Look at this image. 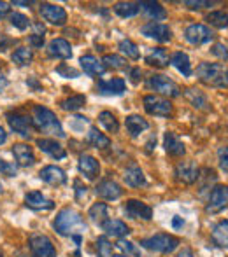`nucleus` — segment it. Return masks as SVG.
Segmentation results:
<instances>
[{"label": "nucleus", "instance_id": "a19ab883", "mask_svg": "<svg viewBox=\"0 0 228 257\" xmlns=\"http://www.w3.org/2000/svg\"><path fill=\"white\" fill-rule=\"evenodd\" d=\"M119 49H121V53L126 54V58H130V60H139V56H140L139 48H137L132 41H128V39L119 42Z\"/></svg>", "mask_w": 228, "mask_h": 257}, {"label": "nucleus", "instance_id": "9b49d317", "mask_svg": "<svg viewBox=\"0 0 228 257\" xmlns=\"http://www.w3.org/2000/svg\"><path fill=\"white\" fill-rule=\"evenodd\" d=\"M39 13H41V16L44 18L46 21H49L51 25H56V27H63L65 21H67V13H65V9L60 6H55V4H41Z\"/></svg>", "mask_w": 228, "mask_h": 257}, {"label": "nucleus", "instance_id": "49530a36", "mask_svg": "<svg viewBox=\"0 0 228 257\" xmlns=\"http://www.w3.org/2000/svg\"><path fill=\"white\" fill-rule=\"evenodd\" d=\"M0 173L6 177H14L16 175V166L13 163L6 161V159H0Z\"/></svg>", "mask_w": 228, "mask_h": 257}, {"label": "nucleus", "instance_id": "de8ad7c7", "mask_svg": "<svg viewBox=\"0 0 228 257\" xmlns=\"http://www.w3.org/2000/svg\"><path fill=\"white\" fill-rule=\"evenodd\" d=\"M218 163L219 168L228 173V147H219L218 149Z\"/></svg>", "mask_w": 228, "mask_h": 257}, {"label": "nucleus", "instance_id": "f3484780", "mask_svg": "<svg viewBox=\"0 0 228 257\" xmlns=\"http://www.w3.org/2000/svg\"><path fill=\"white\" fill-rule=\"evenodd\" d=\"M78 168H79V172H81L83 175H85L86 179H90V180H95L97 175L100 173L99 161H97V159L93 158V156H90V154H83L81 158H79Z\"/></svg>", "mask_w": 228, "mask_h": 257}, {"label": "nucleus", "instance_id": "a18cd8bd", "mask_svg": "<svg viewBox=\"0 0 228 257\" xmlns=\"http://www.w3.org/2000/svg\"><path fill=\"white\" fill-rule=\"evenodd\" d=\"M119 248H121L123 252H126V254H130L132 257H140V250L135 247L133 243H130V241H125V240H119Z\"/></svg>", "mask_w": 228, "mask_h": 257}, {"label": "nucleus", "instance_id": "13d9d810", "mask_svg": "<svg viewBox=\"0 0 228 257\" xmlns=\"http://www.w3.org/2000/svg\"><path fill=\"white\" fill-rule=\"evenodd\" d=\"M27 84H28V86H32V88H34V89H37V91H39V89H41V84H39L37 79H35V77H30V79H28Z\"/></svg>", "mask_w": 228, "mask_h": 257}, {"label": "nucleus", "instance_id": "a211bd4d", "mask_svg": "<svg viewBox=\"0 0 228 257\" xmlns=\"http://www.w3.org/2000/svg\"><path fill=\"white\" fill-rule=\"evenodd\" d=\"M97 194H99L100 198H104V200H118V198H121L123 194V189L119 187V184H116L114 180H102V182L97 186Z\"/></svg>", "mask_w": 228, "mask_h": 257}, {"label": "nucleus", "instance_id": "338daca9", "mask_svg": "<svg viewBox=\"0 0 228 257\" xmlns=\"http://www.w3.org/2000/svg\"><path fill=\"white\" fill-rule=\"evenodd\" d=\"M0 257H4V252L2 250H0Z\"/></svg>", "mask_w": 228, "mask_h": 257}, {"label": "nucleus", "instance_id": "4be33fe9", "mask_svg": "<svg viewBox=\"0 0 228 257\" xmlns=\"http://www.w3.org/2000/svg\"><path fill=\"white\" fill-rule=\"evenodd\" d=\"M79 63H81V68L85 70V74L93 75V77H97V75H102L104 72H106V67H104L102 61H99L95 56H92V54L81 56Z\"/></svg>", "mask_w": 228, "mask_h": 257}, {"label": "nucleus", "instance_id": "4468645a", "mask_svg": "<svg viewBox=\"0 0 228 257\" xmlns=\"http://www.w3.org/2000/svg\"><path fill=\"white\" fill-rule=\"evenodd\" d=\"M7 122L16 133H20L21 137L28 139L32 132V119H28V115L23 114H7Z\"/></svg>", "mask_w": 228, "mask_h": 257}, {"label": "nucleus", "instance_id": "774afa93", "mask_svg": "<svg viewBox=\"0 0 228 257\" xmlns=\"http://www.w3.org/2000/svg\"><path fill=\"white\" fill-rule=\"evenodd\" d=\"M113 257H125V255H113Z\"/></svg>", "mask_w": 228, "mask_h": 257}, {"label": "nucleus", "instance_id": "7c9ffc66", "mask_svg": "<svg viewBox=\"0 0 228 257\" xmlns=\"http://www.w3.org/2000/svg\"><path fill=\"white\" fill-rule=\"evenodd\" d=\"M146 63L151 67H167L169 54L164 48H153L146 54Z\"/></svg>", "mask_w": 228, "mask_h": 257}, {"label": "nucleus", "instance_id": "ddd939ff", "mask_svg": "<svg viewBox=\"0 0 228 257\" xmlns=\"http://www.w3.org/2000/svg\"><path fill=\"white\" fill-rule=\"evenodd\" d=\"M125 213L132 219H142V220H149L153 217V210L149 205L142 203L139 200H128L125 205Z\"/></svg>", "mask_w": 228, "mask_h": 257}, {"label": "nucleus", "instance_id": "5fc2aeb1", "mask_svg": "<svg viewBox=\"0 0 228 257\" xmlns=\"http://www.w3.org/2000/svg\"><path fill=\"white\" fill-rule=\"evenodd\" d=\"M140 75H142L140 68H132V70H130V77H132V82H135V84L140 81Z\"/></svg>", "mask_w": 228, "mask_h": 257}, {"label": "nucleus", "instance_id": "c03bdc74", "mask_svg": "<svg viewBox=\"0 0 228 257\" xmlns=\"http://www.w3.org/2000/svg\"><path fill=\"white\" fill-rule=\"evenodd\" d=\"M56 74H60L65 79H75L79 77V70H75L74 67H68V65L61 63L60 67H56Z\"/></svg>", "mask_w": 228, "mask_h": 257}, {"label": "nucleus", "instance_id": "ea45409f", "mask_svg": "<svg viewBox=\"0 0 228 257\" xmlns=\"http://www.w3.org/2000/svg\"><path fill=\"white\" fill-rule=\"evenodd\" d=\"M104 67H109V68H114V70H123V68H126V61L123 60L121 56H118V54H106L102 60Z\"/></svg>", "mask_w": 228, "mask_h": 257}, {"label": "nucleus", "instance_id": "39448f33", "mask_svg": "<svg viewBox=\"0 0 228 257\" xmlns=\"http://www.w3.org/2000/svg\"><path fill=\"white\" fill-rule=\"evenodd\" d=\"M184 37L190 44L193 46H204V44H209V42L214 39V34L211 32V28L205 27V25H200V23H195V25H190V27L184 30Z\"/></svg>", "mask_w": 228, "mask_h": 257}, {"label": "nucleus", "instance_id": "cd10ccee", "mask_svg": "<svg viewBox=\"0 0 228 257\" xmlns=\"http://www.w3.org/2000/svg\"><path fill=\"white\" fill-rule=\"evenodd\" d=\"M171 65L177 72H181L184 77H190L191 75V63H190V58H188L186 53H183V51L174 53L171 58Z\"/></svg>", "mask_w": 228, "mask_h": 257}, {"label": "nucleus", "instance_id": "c85d7f7f", "mask_svg": "<svg viewBox=\"0 0 228 257\" xmlns=\"http://www.w3.org/2000/svg\"><path fill=\"white\" fill-rule=\"evenodd\" d=\"M211 238L218 247L228 248V219L221 220V222H218L214 227H212Z\"/></svg>", "mask_w": 228, "mask_h": 257}, {"label": "nucleus", "instance_id": "dca6fc26", "mask_svg": "<svg viewBox=\"0 0 228 257\" xmlns=\"http://www.w3.org/2000/svg\"><path fill=\"white\" fill-rule=\"evenodd\" d=\"M125 89H126V82L119 77H113V79H109V81H99V86H97V91L106 96L123 95Z\"/></svg>", "mask_w": 228, "mask_h": 257}, {"label": "nucleus", "instance_id": "e433bc0d", "mask_svg": "<svg viewBox=\"0 0 228 257\" xmlns=\"http://www.w3.org/2000/svg\"><path fill=\"white\" fill-rule=\"evenodd\" d=\"M205 21L212 25L216 28H226L228 27V13L225 11H212L205 16Z\"/></svg>", "mask_w": 228, "mask_h": 257}, {"label": "nucleus", "instance_id": "4d7b16f0", "mask_svg": "<svg viewBox=\"0 0 228 257\" xmlns=\"http://www.w3.org/2000/svg\"><path fill=\"white\" fill-rule=\"evenodd\" d=\"M155 146H157V137L153 135V137L149 139V142L146 144V151H147V153H151V151L155 149Z\"/></svg>", "mask_w": 228, "mask_h": 257}, {"label": "nucleus", "instance_id": "2f4dec72", "mask_svg": "<svg viewBox=\"0 0 228 257\" xmlns=\"http://www.w3.org/2000/svg\"><path fill=\"white\" fill-rule=\"evenodd\" d=\"M184 96H186L188 102L193 105L195 108H198V110H207L209 108L207 96H205L200 89H195V88L186 89V91H184Z\"/></svg>", "mask_w": 228, "mask_h": 257}, {"label": "nucleus", "instance_id": "6ab92c4d", "mask_svg": "<svg viewBox=\"0 0 228 257\" xmlns=\"http://www.w3.org/2000/svg\"><path fill=\"white\" fill-rule=\"evenodd\" d=\"M25 205L28 208H34V210H51L55 208V203L51 200H48L46 196H42V193L39 191H32L25 196Z\"/></svg>", "mask_w": 228, "mask_h": 257}, {"label": "nucleus", "instance_id": "412c9836", "mask_svg": "<svg viewBox=\"0 0 228 257\" xmlns=\"http://www.w3.org/2000/svg\"><path fill=\"white\" fill-rule=\"evenodd\" d=\"M164 147L167 151V154L174 156V158H179V156H184L186 149H184V144L181 142V139L172 132H167L164 137Z\"/></svg>", "mask_w": 228, "mask_h": 257}, {"label": "nucleus", "instance_id": "3c124183", "mask_svg": "<svg viewBox=\"0 0 228 257\" xmlns=\"http://www.w3.org/2000/svg\"><path fill=\"white\" fill-rule=\"evenodd\" d=\"M74 187H75V200H83L88 194V187L81 180H74Z\"/></svg>", "mask_w": 228, "mask_h": 257}, {"label": "nucleus", "instance_id": "f8f14e48", "mask_svg": "<svg viewBox=\"0 0 228 257\" xmlns=\"http://www.w3.org/2000/svg\"><path fill=\"white\" fill-rule=\"evenodd\" d=\"M198 173H200V170H198L195 161H181V163H177V166H176V177H177V180H181L183 184L197 182Z\"/></svg>", "mask_w": 228, "mask_h": 257}, {"label": "nucleus", "instance_id": "6e6d98bb", "mask_svg": "<svg viewBox=\"0 0 228 257\" xmlns=\"http://www.w3.org/2000/svg\"><path fill=\"white\" fill-rule=\"evenodd\" d=\"M9 11H11L9 4H6V2H0V18H6L7 14H9Z\"/></svg>", "mask_w": 228, "mask_h": 257}, {"label": "nucleus", "instance_id": "f257e3e1", "mask_svg": "<svg viewBox=\"0 0 228 257\" xmlns=\"http://www.w3.org/2000/svg\"><path fill=\"white\" fill-rule=\"evenodd\" d=\"M55 231L61 236H78L75 233H85L88 229L85 219L74 208H63L55 219Z\"/></svg>", "mask_w": 228, "mask_h": 257}, {"label": "nucleus", "instance_id": "7ed1b4c3", "mask_svg": "<svg viewBox=\"0 0 228 257\" xmlns=\"http://www.w3.org/2000/svg\"><path fill=\"white\" fill-rule=\"evenodd\" d=\"M197 75L204 84L214 88H228V67L223 63L204 61L197 67Z\"/></svg>", "mask_w": 228, "mask_h": 257}, {"label": "nucleus", "instance_id": "a878e982", "mask_svg": "<svg viewBox=\"0 0 228 257\" xmlns=\"http://www.w3.org/2000/svg\"><path fill=\"white\" fill-rule=\"evenodd\" d=\"M102 227L107 236H113V238H123L130 233L128 226H126L123 220H118V219H107Z\"/></svg>", "mask_w": 228, "mask_h": 257}, {"label": "nucleus", "instance_id": "423d86ee", "mask_svg": "<svg viewBox=\"0 0 228 257\" xmlns=\"http://www.w3.org/2000/svg\"><path fill=\"white\" fill-rule=\"evenodd\" d=\"M144 108H146L147 114L151 115H158V117H169L172 115V103L165 98H160V96L155 95H147L144 96Z\"/></svg>", "mask_w": 228, "mask_h": 257}, {"label": "nucleus", "instance_id": "8fccbe9b", "mask_svg": "<svg viewBox=\"0 0 228 257\" xmlns=\"http://www.w3.org/2000/svg\"><path fill=\"white\" fill-rule=\"evenodd\" d=\"M211 53L214 54L216 58H219V60L226 61L228 60V49L225 48V44H214L211 48Z\"/></svg>", "mask_w": 228, "mask_h": 257}, {"label": "nucleus", "instance_id": "09e8293b", "mask_svg": "<svg viewBox=\"0 0 228 257\" xmlns=\"http://www.w3.org/2000/svg\"><path fill=\"white\" fill-rule=\"evenodd\" d=\"M216 2H207V0H186L184 6L188 9H204V7H212Z\"/></svg>", "mask_w": 228, "mask_h": 257}, {"label": "nucleus", "instance_id": "680f3d73", "mask_svg": "<svg viewBox=\"0 0 228 257\" xmlns=\"http://www.w3.org/2000/svg\"><path fill=\"white\" fill-rule=\"evenodd\" d=\"M183 224H184L183 217H174V220H172V226H174V227H181Z\"/></svg>", "mask_w": 228, "mask_h": 257}, {"label": "nucleus", "instance_id": "864d4df0", "mask_svg": "<svg viewBox=\"0 0 228 257\" xmlns=\"http://www.w3.org/2000/svg\"><path fill=\"white\" fill-rule=\"evenodd\" d=\"M28 42H30L32 48H42L44 46V35H30L28 37Z\"/></svg>", "mask_w": 228, "mask_h": 257}, {"label": "nucleus", "instance_id": "bb28decb", "mask_svg": "<svg viewBox=\"0 0 228 257\" xmlns=\"http://www.w3.org/2000/svg\"><path fill=\"white\" fill-rule=\"evenodd\" d=\"M139 4V9L144 11L147 18H151L153 21H160V20H165L167 18V11L162 7V4L158 2H137Z\"/></svg>", "mask_w": 228, "mask_h": 257}, {"label": "nucleus", "instance_id": "0e129e2a", "mask_svg": "<svg viewBox=\"0 0 228 257\" xmlns=\"http://www.w3.org/2000/svg\"><path fill=\"white\" fill-rule=\"evenodd\" d=\"M14 6H32V2H21V0H16Z\"/></svg>", "mask_w": 228, "mask_h": 257}, {"label": "nucleus", "instance_id": "20e7f679", "mask_svg": "<svg viewBox=\"0 0 228 257\" xmlns=\"http://www.w3.org/2000/svg\"><path fill=\"white\" fill-rule=\"evenodd\" d=\"M140 247L147 248L151 252H158V254H171L172 250L179 247V238L172 236V234L158 233L140 240Z\"/></svg>", "mask_w": 228, "mask_h": 257}, {"label": "nucleus", "instance_id": "e2e57ef3", "mask_svg": "<svg viewBox=\"0 0 228 257\" xmlns=\"http://www.w3.org/2000/svg\"><path fill=\"white\" fill-rule=\"evenodd\" d=\"M6 140H7V133L4 132V128L0 126V146H2V144L6 142Z\"/></svg>", "mask_w": 228, "mask_h": 257}, {"label": "nucleus", "instance_id": "79ce46f5", "mask_svg": "<svg viewBox=\"0 0 228 257\" xmlns=\"http://www.w3.org/2000/svg\"><path fill=\"white\" fill-rule=\"evenodd\" d=\"M9 21H11V25L13 27H16L18 30H27L28 28V25H30V20H28L25 14H20V13H14V14H11V18H9Z\"/></svg>", "mask_w": 228, "mask_h": 257}, {"label": "nucleus", "instance_id": "393cba45", "mask_svg": "<svg viewBox=\"0 0 228 257\" xmlns=\"http://www.w3.org/2000/svg\"><path fill=\"white\" fill-rule=\"evenodd\" d=\"M123 180H125L126 186H130V187L146 186V177H144L142 170H140L137 165H130L128 168L125 170V175H123Z\"/></svg>", "mask_w": 228, "mask_h": 257}, {"label": "nucleus", "instance_id": "4c0bfd02", "mask_svg": "<svg viewBox=\"0 0 228 257\" xmlns=\"http://www.w3.org/2000/svg\"><path fill=\"white\" fill-rule=\"evenodd\" d=\"M86 103V96L85 95H74V96H68L67 100L61 102V108L63 110H70V112H75L79 108H83Z\"/></svg>", "mask_w": 228, "mask_h": 257}, {"label": "nucleus", "instance_id": "f704fd0d", "mask_svg": "<svg viewBox=\"0 0 228 257\" xmlns=\"http://www.w3.org/2000/svg\"><path fill=\"white\" fill-rule=\"evenodd\" d=\"M139 4L135 2H118L114 6V13L121 18H132L139 13Z\"/></svg>", "mask_w": 228, "mask_h": 257}, {"label": "nucleus", "instance_id": "c756f323", "mask_svg": "<svg viewBox=\"0 0 228 257\" xmlns=\"http://www.w3.org/2000/svg\"><path fill=\"white\" fill-rule=\"evenodd\" d=\"M125 126H126V130H128V133L132 137H139L144 130L149 128V124H147L146 119L140 117V115H137V114L128 115V117H126V121H125Z\"/></svg>", "mask_w": 228, "mask_h": 257}, {"label": "nucleus", "instance_id": "bf43d9fd", "mask_svg": "<svg viewBox=\"0 0 228 257\" xmlns=\"http://www.w3.org/2000/svg\"><path fill=\"white\" fill-rule=\"evenodd\" d=\"M176 257H193V252H191L190 248L186 247V248H183V250H181Z\"/></svg>", "mask_w": 228, "mask_h": 257}, {"label": "nucleus", "instance_id": "603ef678", "mask_svg": "<svg viewBox=\"0 0 228 257\" xmlns=\"http://www.w3.org/2000/svg\"><path fill=\"white\" fill-rule=\"evenodd\" d=\"M79 124H88V119L83 117V115H75V117L72 119V122H70V128L75 130V132H81V126H79Z\"/></svg>", "mask_w": 228, "mask_h": 257}, {"label": "nucleus", "instance_id": "69168bd1", "mask_svg": "<svg viewBox=\"0 0 228 257\" xmlns=\"http://www.w3.org/2000/svg\"><path fill=\"white\" fill-rule=\"evenodd\" d=\"M2 191H4V189H2V184H0V194H2Z\"/></svg>", "mask_w": 228, "mask_h": 257}, {"label": "nucleus", "instance_id": "052dcab7", "mask_svg": "<svg viewBox=\"0 0 228 257\" xmlns=\"http://www.w3.org/2000/svg\"><path fill=\"white\" fill-rule=\"evenodd\" d=\"M6 88H7V77L0 72V91H4Z\"/></svg>", "mask_w": 228, "mask_h": 257}, {"label": "nucleus", "instance_id": "473e14b6", "mask_svg": "<svg viewBox=\"0 0 228 257\" xmlns=\"http://www.w3.org/2000/svg\"><path fill=\"white\" fill-rule=\"evenodd\" d=\"M86 140H88L90 146L97 147V149H107V147L111 146V140L107 139V137L104 135V133H100L97 128H90Z\"/></svg>", "mask_w": 228, "mask_h": 257}, {"label": "nucleus", "instance_id": "9d476101", "mask_svg": "<svg viewBox=\"0 0 228 257\" xmlns=\"http://www.w3.org/2000/svg\"><path fill=\"white\" fill-rule=\"evenodd\" d=\"M144 37L147 39H155L157 42H169L172 39V32L167 25L164 23H157V21H151V23H146L142 28H140Z\"/></svg>", "mask_w": 228, "mask_h": 257}, {"label": "nucleus", "instance_id": "72a5a7b5", "mask_svg": "<svg viewBox=\"0 0 228 257\" xmlns=\"http://www.w3.org/2000/svg\"><path fill=\"white\" fill-rule=\"evenodd\" d=\"M107 205L106 203H95L90 208V212H88V215H90V219L93 220L95 224H99V226H104V222L107 220Z\"/></svg>", "mask_w": 228, "mask_h": 257}, {"label": "nucleus", "instance_id": "0eeeda50", "mask_svg": "<svg viewBox=\"0 0 228 257\" xmlns=\"http://www.w3.org/2000/svg\"><path fill=\"white\" fill-rule=\"evenodd\" d=\"M149 89H153L155 93H160L165 96H179L181 89L172 79L165 77V75H151L149 81H147Z\"/></svg>", "mask_w": 228, "mask_h": 257}, {"label": "nucleus", "instance_id": "f03ea898", "mask_svg": "<svg viewBox=\"0 0 228 257\" xmlns=\"http://www.w3.org/2000/svg\"><path fill=\"white\" fill-rule=\"evenodd\" d=\"M32 124L42 133H48V135H55L63 139L65 133L61 128L60 121H58L56 114L51 112L49 108L42 107V105H35L34 107V115H32Z\"/></svg>", "mask_w": 228, "mask_h": 257}, {"label": "nucleus", "instance_id": "c9c22d12", "mask_svg": "<svg viewBox=\"0 0 228 257\" xmlns=\"http://www.w3.org/2000/svg\"><path fill=\"white\" fill-rule=\"evenodd\" d=\"M99 121H100V124H102L109 133H118L119 122H118V119L114 117L113 112H107V110L100 112V114H99Z\"/></svg>", "mask_w": 228, "mask_h": 257}, {"label": "nucleus", "instance_id": "b1692460", "mask_svg": "<svg viewBox=\"0 0 228 257\" xmlns=\"http://www.w3.org/2000/svg\"><path fill=\"white\" fill-rule=\"evenodd\" d=\"M13 154L21 166H30L35 163L34 151H32V147L27 146V144H16V146L13 147Z\"/></svg>", "mask_w": 228, "mask_h": 257}, {"label": "nucleus", "instance_id": "1a4fd4ad", "mask_svg": "<svg viewBox=\"0 0 228 257\" xmlns=\"http://www.w3.org/2000/svg\"><path fill=\"white\" fill-rule=\"evenodd\" d=\"M228 208V186H216L211 191L209 196V203L205 206L207 213H218L221 210Z\"/></svg>", "mask_w": 228, "mask_h": 257}, {"label": "nucleus", "instance_id": "37998d69", "mask_svg": "<svg viewBox=\"0 0 228 257\" xmlns=\"http://www.w3.org/2000/svg\"><path fill=\"white\" fill-rule=\"evenodd\" d=\"M97 250H99V257H113V245H111L106 238H99V241H97Z\"/></svg>", "mask_w": 228, "mask_h": 257}, {"label": "nucleus", "instance_id": "6e6552de", "mask_svg": "<svg viewBox=\"0 0 228 257\" xmlns=\"http://www.w3.org/2000/svg\"><path fill=\"white\" fill-rule=\"evenodd\" d=\"M28 243H30L32 257H56L55 247L46 234H32Z\"/></svg>", "mask_w": 228, "mask_h": 257}, {"label": "nucleus", "instance_id": "2eb2a0df", "mask_svg": "<svg viewBox=\"0 0 228 257\" xmlns=\"http://www.w3.org/2000/svg\"><path fill=\"white\" fill-rule=\"evenodd\" d=\"M39 177H41V180H44L46 184H49V186H61V184L67 182V175H65L63 170L53 165L44 166V168L39 172Z\"/></svg>", "mask_w": 228, "mask_h": 257}, {"label": "nucleus", "instance_id": "aec40b11", "mask_svg": "<svg viewBox=\"0 0 228 257\" xmlns=\"http://www.w3.org/2000/svg\"><path fill=\"white\" fill-rule=\"evenodd\" d=\"M48 53H49V56L61 58V60L72 58V48L65 39H53L48 46Z\"/></svg>", "mask_w": 228, "mask_h": 257}, {"label": "nucleus", "instance_id": "5701e85b", "mask_svg": "<svg viewBox=\"0 0 228 257\" xmlns=\"http://www.w3.org/2000/svg\"><path fill=\"white\" fill-rule=\"evenodd\" d=\"M37 147L42 151V153L49 154L51 158H55V159H63L65 156H67L63 147H61L56 140H51V139H39L37 140Z\"/></svg>", "mask_w": 228, "mask_h": 257}, {"label": "nucleus", "instance_id": "58836bf2", "mask_svg": "<svg viewBox=\"0 0 228 257\" xmlns=\"http://www.w3.org/2000/svg\"><path fill=\"white\" fill-rule=\"evenodd\" d=\"M32 58H34V54L28 48H18L16 51L13 53V61L16 65H20V67H25V65H28L32 61Z\"/></svg>", "mask_w": 228, "mask_h": 257}]
</instances>
